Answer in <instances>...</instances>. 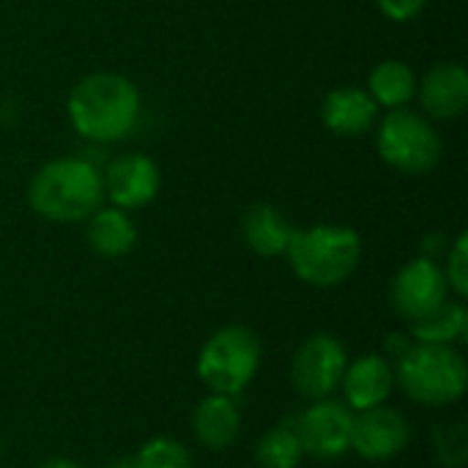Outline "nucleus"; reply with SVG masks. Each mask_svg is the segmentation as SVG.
<instances>
[{"label": "nucleus", "instance_id": "obj_4", "mask_svg": "<svg viewBox=\"0 0 468 468\" xmlns=\"http://www.w3.org/2000/svg\"><path fill=\"white\" fill-rule=\"evenodd\" d=\"M395 384L409 400L431 409L452 406L466 395L468 367L455 346L414 343L395 362Z\"/></svg>", "mask_w": 468, "mask_h": 468}, {"label": "nucleus", "instance_id": "obj_24", "mask_svg": "<svg viewBox=\"0 0 468 468\" xmlns=\"http://www.w3.org/2000/svg\"><path fill=\"white\" fill-rule=\"evenodd\" d=\"M376 5L392 22H411L425 11L428 0H376Z\"/></svg>", "mask_w": 468, "mask_h": 468}, {"label": "nucleus", "instance_id": "obj_15", "mask_svg": "<svg viewBox=\"0 0 468 468\" xmlns=\"http://www.w3.org/2000/svg\"><path fill=\"white\" fill-rule=\"evenodd\" d=\"M192 431L200 447L211 452L228 450L241 433V409L230 395H208L192 414Z\"/></svg>", "mask_w": 468, "mask_h": 468}, {"label": "nucleus", "instance_id": "obj_20", "mask_svg": "<svg viewBox=\"0 0 468 468\" xmlns=\"http://www.w3.org/2000/svg\"><path fill=\"white\" fill-rule=\"evenodd\" d=\"M255 458L261 468H299L304 458V447L296 431V422H280L255 447Z\"/></svg>", "mask_w": 468, "mask_h": 468}, {"label": "nucleus", "instance_id": "obj_13", "mask_svg": "<svg viewBox=\"0 0 468 468\" xmlns=\"http://www.w3.org/2000/svg\"><path fill=\"white\" fill-rule=\"evenodd\" d=\"M417 96L425 115L439 121H452L466 112L468 104V71L463 63L441 60L428 69L422 80H417Z\"/></svg>", "mask_w": 468, "mask_h": 468}, {"label": "nucleus", "instance_id": "obj_3", "mask_svg": "<svg viewBox=\"0 0 468 468\" xmlns=\"http://www.w3.org/2000/svg\"><path fill=\"white\" fill-rule=\"evenodd\" d=\"M285 258L302 282L335 288L356 271L362 261V239L343 225H315L293 230Z\"/></svg>", "mask_w": 468, "mask_h": 468}, {"label": "nucleus", "instance_id": "obj_12", "mask_svg": "<svg viewBox=\"0 0 468 468\" xmlns=\"http://www.w3.org/2000/svg\"><path fill=\"white\" fill-rule=\"evenodd\" d=\"M343 403L359 414L376 406H384L395 389V367L384 354H365L348 362L343 373Z\"/></svg>", "mask_w": 468, "mask_h": 468}, {"label": "nucleus", "instance_id": "obj_7", "mask_svg": "<svg viewBox=\"0 0 468 468\" xmlns=\"http://www.w3.org/2000/svg\"><path fill=\"white\" fill-rule=\"evenodd\" d=\"M348 367V354L335 335H313L307 337L291 362V378L302 398L324 400L332 398Z\"/></svg>", "mask_w": 468, "mask_h": 468}, {"label": "nucleus", "instance_id": "obj_2", "mask_svg": "<svg viewBox=\"0 0 468 468\" xmlns=\"http://www.w3.org/2000/svg\"><path fill=\"white\" fill-rule=\"evenodd\" d=\"M30 208L47 222H85L104 203V181L93 162L60 156L47 162L27 186Z\"/></svg>", "mask_w": 468, "mask_h": 468}, {"label": "nucleus", "instance_id": "obj_6", "mask_svg": "<svg viewBox=\"0 0 468 468\" xmlns=\"http://www.w3.org/2000/svg\"><path fill=\"white\" fill-rule=\"evenodd\" d=\"M378 154L398 173L422 176L439 165L444 143L422 112L398 107L389 110L378 123Z\"/></svg>", "mask_w": 468, "mask_h": 468}, {"label": "nucleus", "instance_id": "obj_27", "mask_svg": "<svg viewBox=\"0 0 468 468\" xmlns=\"http://www.w3.org/2000/svg\"><path fill=\"white\" fill-rule=\"evenodd\" d=\"M107 468H134V461L132 458H121V461H112Z\"/></svg>", "mask_w": 468, "mask_h": 468}, {"label": "nucleus", "instance_id": "obj_14", "mask_svg": "<svg viewBox=\"0 0 468 468\" xmlns=\"http://www.w3.org/2000/svg\"><path fill=\"white\" fill-rule=\"evenodd\" d=\"M321 121L337 137H359L378 123V104L367 90L343 85L324 96Z\"/></svg>", "mask_w": 468, "mask_h": 468}, {"label": "nucleus", "instance_id": "obj_19", "mask_svg": "<svg viewBox=\"0 0 468 468\" xmlns=\"http://www.w3.org/2000/svg\"><path fill=\"white\" fill-rule=\"evenodd\" d=\"M414 343L422 346H458L468 335V313L461 302H447L441 304L433 315L409 324Z\"/></svg>", "mask_w": 468, "mask_h": 468}, {"label": "nucleus", "instance_id": "obj_23", "mask_svg": "<svg viewBox=\"0 0 468 468\" xmlns=\"http://www.w3.org/2000/svg\"><path fill=\"white\" fill-rule=\"evenodd\" d=\"M447 285L455 296H466L468 293V236L461 233L455 239V244L447 252V269H444Z\"/></svg>", "mask_w": 468, "mask_h": 468}, {"label": "nucleus", "instance_id": "obj_11", "mask_svg": "<svg viewBox=\"0 0 468 468\" xmlns=\"http://www.w3.org/2000/svg\"><path fill=\"white\" fill-rule=\"evenodd\" d=\"M104 181V197L123 211L148 206L162 186V173L156 162L145 154H123L115 162H110Z\"/></svg>", "mask_w": 468, "mask_h": 468}, {"label": "nucleus", "instance_id": "obj_8", "mask_svg": "<svg viewBox=\"0 0 468 468\" xmlns=\"http://www.w3.org/2000/svg\"><path fill=\"white\" fill-rule=\"evenodd\" d=\"M304 455L315 461H337L351 450L354 411L335 398L310 400V406L293 420Z\"/></svg>", "mask_w": 468, "mask_h": 468}, {"label": "nucleus", "instance_id": "obj_9", "mask_svg": "<svg viewBox=\"0 0 468 468\" xmlns=\"http://www.w3.org/2000/svg\"><path fill=\"white\" fill-rule=\"evenodd\" d=\"M389 299H392L395 313L409 324H417L433 315L441 304L450 302V285H447L444 269L433 258L409 261L395 274Z\"/></svg>", "mask_w": 468, "mask_h": 468}, {"label": "nucleus", "instance_id": "obj_22", "mask_svg": "<svg viewBox=\"0 0 468 468\" xmlns=\"http://www.w3.org/2000/svg\"><path fill=\"white\" fill-rule=\"evenodd\" d=\"M436 455L441 461V466L447 468H463L468 461V433L463 422H452V425H439L436 436Z\"/></svg>", "mask_w": 468, "mask_h": 468}, {"label": "nucleus", "instance_id": "obj_18", "mask_svg": "<svg viewBox=\"0 0 468 468\" xmlns=\"http://www.w3.org/2000/svg\"><path fill=\"white\" fill-rule=\"evenodd\" d=\"M367 93L378 107L387 110L406 107L417 96V74L406 60L398 58L381 60L367 77Z\"/></svg>", "mask_w": 468, "mask_h": 468}, {"label": "nucleus", "instance_id": "obj_21", "mask_svg": "<svg viewBox=\"0 0 468 468\" xmlns=\"http://www.w3.org/2000/svg\"><path fill=\"white\" fill-rule=\"evenodd\" d=\"M134 468H192V455L189 450L170 436H159L145 441L134 455Z\"/></svg>", "mask_w": 468, "mask_h": 468}, {"label": "nucleus", "instance_id": "obj_26", "mask_svg": "<svg viewBox=\"0 0 468 468\" xmlns=\"http://www.w3.org/2000/svg\"><path fill=\"white\" fill-rule=\"evenodd\" d=\"M36 468H85L80 466L77 461H69V458H52V461H44L41 466Z\"/></svg>", "mask_w": 468, "mask_h": 468}, {"label": "nucleus", "instance_id": "obj_1", "mask_svg": "<svg viewBox=\"0 0 468 468\" xmlns=\"http://www.w3.org/2000/svg\"><path fill=\"white\" fill-rule=\"evenodd\" d=\"M66 110L71 126L85 140L115 143L123 140L140 118V90L121 74L96 71L74 85Z\"/></svg>", "mask_w": 468, "mask_h": 468}, {"label": "nucleus", "instance_id": "obj_17", "mask_svg": "<svg viewBox=\"0 0 468 468\" xmlns=\"http://www.w3.org/2000/svg\"><path fill=\"white\" fill-rule=\"evenodd\" d=\"M85 222L88 247L101 258H123L137 244V228L123 208H96Z\"/></svg>", "mask_w": 468, "mask_h": 468}, {"label": "nucleus", "instance_id": "obj_5", "mask_svg": "<svg viewBox=\"0 0 468 468\" xmlns=\"http://www.w3.org/2000/svg\"><path fill=\"white\" fill-rule=\"evenodd\" d=\"M261 340L247 326H222L214 332L197 356V376L214 395L239 398L258 376Z\"/></svg>", "mask_w": 468, "mask_h": 468}, {"label": "nucleus", "instance_id": "obj_10", "mask_svg": "<svg viewBox=\"0 0 468 468\" xmlns=\"http://www.w3.org/2000/svg\"><path fill=\"white\" fill-rule=\"evenodd\" d=\"M409 441H411V425L398 409L376 406L354 414L351 450L359 452L365 461H389L400 455L409 447Z\"/></svg>", "mask_w": 468, "mask_h": 468}, {"label": "nucleus", "instance_id": "obj_16", "mask_svg": "<svg viewBox=\"0 0 468 468\" xmlns=\"http://www.w3.org/2000/svg\"><path fill=\"white\" fill-rule=\"evenodd\" d=\"M241 236L244 244L261 255V258H280L285 255L291 236H293V225L285 219V214L269 203H258L252 206L244 219H241Z\"/></svg>", "mask_w": 468, "mask_h": 468}, {"label": "nucleus", "instance_id": "obj_25", "mask_svg": "<svg viewBox=\"0 0 468 468\" xmlns=\"http://www.w3.org/2000/svg\"><path fill=\"white\" fill-rule=\"evenodd\" d=\"M414 346V340H409L406 335H389V340H387V351H389V362H398L409 348Z\"/></svg>", "mask_w": 468, "mask_h": 468}]
</instances>
